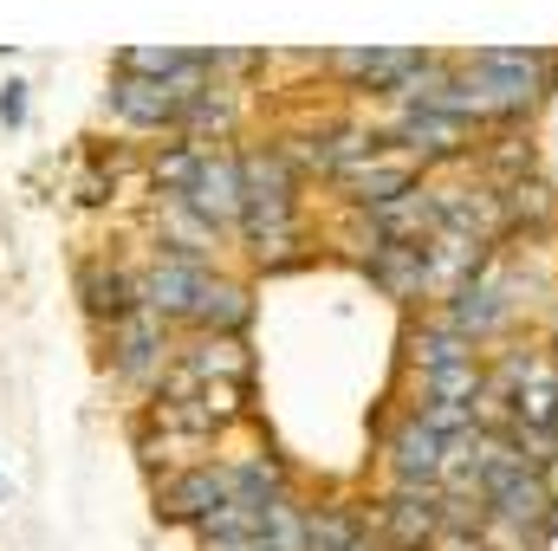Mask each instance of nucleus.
I'll return each mask as SVG.
<instances>
[{"label":"nucleus","instance_id":"obj_1","mask_svg":"<svg viewBox=\"0 0 558 551\" xmlns=\"http://www.w3.org/2000/svg\"><path fill=\"white\" fill-rule=\"evenodd\" d=\"M338 182H344V188H351V195H357V201H364L371 215H377V208H390V201L416 195V182H422V156H410L403 143H397V149L371 143V149H364V156H357V162H351V169H344Z\"/></svg>","mask_w":558,"mask_h":551},{"label":"nucleus","instance_id":"obj_2","mask_svg":"<svg viewBox=\"0 0 558 551\" xmlns=\"http://www.w3.org/2000/svg\"><path fill=\"white\" fill-rule=\"evenodd\" d=\"M234 500V487H228V467H182V474H169L162 487H156V513L169 519V526H208L221 506Z\"/></svg>","mask_w":558,"mask_h":551},{"label":"nucleus","instance_id":"obj_3","mask_svg":"<svg viewBox=\"0 0 558 551\" xmlns=\"http://www.w3.org/2000/svg\"><path fill=\"white\" fill-rule=\"evenodd\" d=\"M208 279H215V267H202V260H162L156 254V267L137 279V298L162 325H195V305H202Z\"/></svg>","mask_w":558,"mask_h":551},{"label":"nucleus","instance_id":"obj_4","mask_svg":"<svg viewBox=\"0 0 558 551\" xmlns=\"http://www.w3.org/2000/svg\"><path fill=\"white\" fill-rule=\"evenodd\" d=\"M162 364H169V325L156 318V311H124L118 325H111V370L118 377H131V383H162Z\"/></svg>","mask_w":558,"mask_h":551},{"label":"nucleus","instance_id":"obj_5","mask_svg":"<svg viewBox=\"0 0 558 551\" xmlns=\"http://www.w3.org/2000/svg\"><path fill=\"white\" fill-rule=\"evenodd\" d=\"M182 201H189V208H195V215H202V221H208L215 234H221V228H241V215H247V188H241V162H234V156H221V149H215V156L202 149V169H195V188H189Z\"/></svg>","mask_w":558,"mask_h":551},{"label":"nucleus","instance_id":"obj_6","mask_svg":"<svg viewBox=\"0 0 558 551\" xmlns=\"http://www.w3.org/2000/svg\"><path fill=\"white\" fill-rule=\"evenodd\" d=\"M384 454H390V474H397L403 487H435V480L448 474V441H441L422 415H410V421L390 428Z\"/></svg>","mask_w":558,"mask_h":551},{"label":"nucleus","instance_id":"obj_7","mask_svg":"<svg viewBox=\"0 0 558 551\" xmlns=\"http://www.w3.org/2000/svg\"><path fill=\"white\" fill-rule=\"evenodd\" d=\"M441 539V493L435 487H397L384 500V546L422 551Z\"/></svg>","mask_w":558,"mask_h":551},{"label":"nucleus","instance_id":"obj_8","mask_svg":"<svg viewBox=\"0 0 558 551\" xmlns=\"http://www.w3.org/2000/svg\"><path fill=\"white\" fill-rule=\"evenodd\" d=\"M105 105H111V118H118V124H131V131H175V124H182V105H175L162 85L131 78V72H118V78H111Z\"/></svg>","mask_w":558,"mask_h":551},{"label":"nucleus","instance_id":"obj_9","mask_svg":"<svg viewBox=\"0 0 558 551\" xmlns=\"http://www.w3.org/2000/svg\"><path fill=\"white\" fill-rule=\"evenodd\" d=\"M241 162V188H247V208H292V188H299V169L292 156L274 143H254L234 156Z\"/></svg>","mask_w":558,"mask_h":551},{"label":"nucleus","instance_id":"obj_10","mask_svg":"<svg viewBox=\"0 0 558 551\" xmlns=\"http://www.w3.org/2000/svg\"><path fill=\"white\" fill-rule=\"evenodd\" d=\"M78 298H85V311L92 318H105V325H118L124 311H137V279L124 273V267H111V260H85L78 267Z\"/></svg>","mask_w":558,"mask_h":551},{"label":"nucleus","instance_id":"obj_11","mask_svg":"<svg viewBox=\"0 0 558 551\" xmlns=\"http://www.w3.org/2000/svg\"><path fill=\"white\" fill-rule=\"evenodd\" d=\"M331 65H338V72H351V78H357V91H403L428 59H422V52H338Z\"/></svg>","mask_w":558,"mask_h":551},{"label":"nucleus","instance_id":"obj_12","mask_svg":"<svg viewBox=\"0 0 558 551\" xmlns=\"http://www.w3.org/2000/svg\"><path fill=\"white\" fill-rule=\"evenodd\" d=\"M364 267H371V279H377L390 298H416L422 285H428V247H397V241H377Z\"/></svg>","mask_w":558,"mask_h":551},{"label":"nucleus","instance_id":"obj_13","mask_svg":"<svg viewBox=\"0 0 558 551\" xmlns=\"http://www.w3.org/2000/svg\"><path fill=\"white\" fill-rule=\"evenodd\" d=\"M397 143L410 149V156H454V149H468V124L461 118H448V111H403V124H397Z\"/></svg>","mask_w":558,"mask_h":551},{"label":"nucleus","instance_id":"obj_14","mask_svg":"<svg viewBox=\"0 0 558 551\" xmlns=\"http://www.w3.org/2000/svg\"><path fill=\"white\" fill-rule=\"evenodd\" d=\"M247 318H254L247 285H234V279H208V285H202V305H195V325H202V331H215V338H241Z\"/></svg>","mask_w":558,"mask_h":551},{"label":"nucleus","instance_id":"obj_15","mask_svg":"<svg viewBox=\"0 0 558 551\" xmlns=\"http://www.w3.org/2000/svg\"><path fill=\"white\" fill-rule=\"evenodd\" d=\"M410 357L422 364V377H435V370H454V364H474V338L461 331V325H448V318H435V325H422L416 344H410Z\"/></svg>","mask_w":558,"mask_h":551},{"label":"nucleus","instance_id":"obj_16","mask_svg":"<svg viewBox=\"0 0 558 551\" xmlns=\"http://www.w3.org/2000/svg\"><path fill=\"white\" fill-rule=\"evenodd\" d=\"M260 546L267 551H305L312 546V506H299L292 493L267 506V519H260Z\"/></svg>","mask_w":558,"mask_h":551},{"label":"nucleus","instance_id":"obj_17","mask_svg":"<svg viewBox=\"0 0 558 551\" xmlns=\"http://www.w3.org/2000/svg\"><path fill=\"white\" fill-rule=\"evenodd\" d=\"M195 169H202V149H195V143H169V149L149 156V182H156V195H169V201H182V195L195 188Z\"/></svg>","mask_w":558,"mask_h":551},{"label":"nucleus","instance_id":"obj_18","mask_svg":"<svg viewBox=\"0 0 558 551\" xmlns=\"http://www.w3.org/2000/svg\"><path fill=\"white\" fill-rule=\"evenodd\" d=\"M182 65H189L182 46H124V52L111 59V72H131V78H149V85H169Z\"/></svg>","mask_w":558,"mask_h":551},{"label":"nucleus","instance_id":"obj_19","mask_svg":"<svg viewBox=\"0 0 558 551\" xmlns=\"http://www.w3.org/2000/svg\"><path fill=\"white\" fill-rule=\"evenodd\" d=\"M371 526L357 519V506H312V546L305 551H351Z\"/></svg>","mask_w":558,"mask_h":551},{"label":"nucleus","instance_id":"obj_20","mask_svg":"<svg viewBox=\"0 0 558 551\" xmlns=\"http://www.w3.org/2000/svg\"><path fill=\"white\" fill-rule=\"evenodd\" d=\"M228 124H234V98H228V85H208V91L182 111V124H175V131L202 137V131H228Z\"/></svg>","mask_w":558,"mask_h":551},{"label":"nucleus","instance_id":"obj_21","mask_svg":"<svg viewBox=\"0 0 558 551\" xmlns=\"http://www.w3.org/2000/svg\"><path fill=\"white\" fill-rule=\"evenodd\" d=\"M422 390H428V403H474L481 396V370L474 364H454V370L422 377Z\"/></svg>","mask_w":558,"mask_h":551},{"label":"nucleus","instance_id":"obj_22","mask_svg":"<svg viewBox=\"0 0 558 551\" xmlns=\"http://www.w3.org/2000/svg\"><path fill=\"white\" fill-rule=\"evenodd\" d=\"M0 124H7V131H20V124H26V85H20V78H7V85H0Z\"/></svg>","mask_w":558,"mask_h":551},{"label":"nucleus","instance_id":"obj_23","mask_svg":"<svg viewBox=\"0 0 558 551\" xmlns=\"http://www.w3.org/2000/svg\"><path fill=\"white\" fill-rule=\"evenodd\" d=\"M351 551H390V546H384V539H371V532H364V539H357V546H351Z\"/></svg>","mask_w":558,"mask_h":551},{"label":"nucleus","instance_id":"obj_24","mask_svg":"<svg viewBox=\"0 0 558 551\" xmlns=\"http://www.w3.org/2000/svg\"><path fill=\"white\" fill-rule=\"evenodd\" d=\"M553 506H558V500H553ZM553 532H558V513H553Z\"/></svg>","mask_w":558,"mask_h":551},{"label":"nucleus","instance_id":"obj_25","mask_svg":"<svg viewBox=\"0 0 558 551\" xmlns=\"http://www.w3.org/2000/svg\"><path fill=\"white\" fill-rule=\"evenodd\" d=\"M0 500H7V480H0Z\"/></svg>","mask_w":558,"mask_h":551},{"label":"nucleus","instance_id":"obj_26","mask_svg":"<svg viewBox=\"0 0 558 551\" xmlns=\"http://www.w3.org/2000/svg\"><path fill=\"white\" fill-rule=\"evenodd\" d=\"M553 434H558V415H553Z\"/></svg>","mask_w":558,"mask_h":551}]
</instances>
